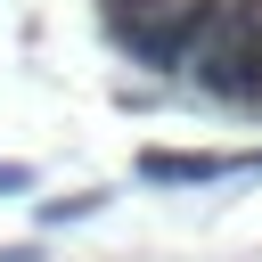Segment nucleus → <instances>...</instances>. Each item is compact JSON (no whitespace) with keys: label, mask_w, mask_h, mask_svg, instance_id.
Listing matches in <instances>:
<instances>
[{"label":"nucleus","mask_w":262,"mask_h":262,"mask_svg":"<svg viewBox=\"0 0 262 262\" xmlns=\"http://www.w3.org/2000/svg\"><path fill=\"white\" fill-rule=\"evenodd\" d=\"M0 196H33V164H0Z\"/></svg>","instance_id":"obj_5"},{"label":"nucleus","mask_w":262,"mask_h":262,"mask_svg":"<svg viewBox=\"0 0 262 262\" xmlns=\"http://www.w3.org/2000/svg\"><path fill=\"white\" fill-rule=\"evenodd\" d=\"M229 16V0H147V8H131V16H115L106 33H115V49L131 57V66H147V74H188L196 66V49H205V33Z\"/></svg>","instance_id":"obj_1"},{"label":"nucleus","mask_w":262,"mask_h":262,"mask_svg":"<svg viewBox=\"0 0 262 262\" xmlns=\"http://www.w3.org/2000/svg\"><path fill=\"white\" fill-rule=\"evenodd\" d=\"M98 205H106V188H74V196H41V205H33V221H41V229H74V221H90Z\"/></svg>","instance_id":"obj_4"},{"label":"nucleus","mask_w":262,"mask_h":262,"mask_svg":"<svg viewBox=\"0 0 262 262\" xmlns=\"http://www.w3.org/2000/svg\"><path fill=\"white\" fill-rule=\"evenodd\" d=\"M196 90L237 106V115H262V0H229V16L205 33L196 49Z\"/></svg>","instance_id":"obj_2"},{"label":"nucleus","mask_w":262,"mask_h":262,"mask_svg":"<svg viewBox=\"0 0 262 262\" xmlns=\"http://www.w3.org/2000/svg\"><path fill=\"white\" fill-rule=\"evenodd\" d=\"M98 8H106V25H115V16H131V8H147V0H98Z\"/></svg>","instance_id":"obj_7"},{"label":"nucleus","mask_w":262,"mask_h":262,"mask_svg":"<svg viewBox=\"0 0 262 262\" xmlns=\"http://www.w3.org/2000/svg\"><path fill=\"white\" fill-rule=\"evenodd\" d=\"M0 262H49L41 246H0Z\"/></svg>","instance_id":"obj_6"},{"label":"nucleus","mask_w":262,"mask_h":262,"mask_svg":"<svg viewBox=\"0 0 262 262\" xmlns=\"http://www.w3.org/2000/svg\"><path fill=\"white\" fill-rule=\"evenodd\" d=\"M147 188H205V180H262V147L254 156H213V147H139L131 164Z\"/></svg>","instance_id":"obj_3"}]
</instances>
